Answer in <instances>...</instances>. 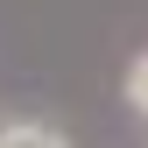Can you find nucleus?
I'll return each instance as SVG.
<instances>
[{"label": "nucleus", "mask_w": 148, "mask_h": 148, "mask_svg": "<svg viewBox=\"0 0 148 148\" xmlns=\"http://www.w3.org/2000/svg\"><path fill=\"white\" fill-rule=\"evenodd\" d=\"M127 106H134V113H148V57L127 64Z\"/></svg>", "instance_id": "2"}, {"label": "nucleus", "mask_w": 148, "mask_h": 148, "mask_svg": "<svg viewBox=\"0 0 148 148\" xmlns=\"http://www.w3.org/2000/svg\"><path fill=\"white\" fill-rule=\"evenodd\" d=\"M0 148H71L57 127H42V120H7L0 127Z\"/></svg>", "instance_id": "1"}]
</instances>
